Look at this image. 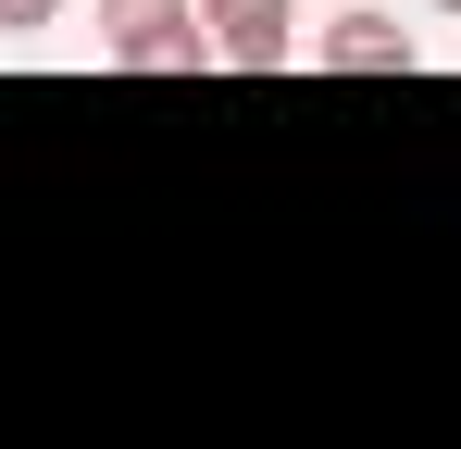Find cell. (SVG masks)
Segmentation results:
<instances>
[{"label":"cell","instance_id":"3957f363","mask_svg":"<svg viewBox=\"0 0 461 449\" xmlns=\"http://www.w3.org/2000/svg\"><path fill=\"white\" fill-rule=\"evenodd\" d=\"M200 13H212V50H225L237 75H275L300 50V0H200Z\"/></svg>","mask_w":461,"mask_h":449},{"label":"cell","instance_id":"277c9868","mask_svg":"<svg viewBox=\"0 0 461 449\" xmlns=\"http://www.w3.org/2000/svg\"><path fill=\"white\" fill-rule=\"evenodd\" d=\"M50 13H63V0H0V38H38Z\"/></svg>","mask_w":461,"mask_h":449},{"label":"cell","instance_id":"7a4b0ae2","mask_svg":"<svg viewBox=\"0 0 461 449\" xmlns=\"http://www.w3.org/2000/svg\"><path fill=\"white\" fill-rule=\"evenodd\" d=\"M312 63H324V75H411V63H424V38H411L399 13H375V0H349V13L312 38Z\"/></svg>","mask_w":461,"mask_h":449},{"label":"cell","instance_id":"6da1fadb","mask_svg":"<svg viewBox=\"0 0 461 449\" xmlns=\"http://www.w3.org/2000/svg\"><path fill=\"white\" fill-rule=\"evenodd\" d=\"M100 63L200 75V63H225V50H212V13H200V0H100Z\"/></svg>","mask_w":461,"mask_h":449},{"label":"cell","instance_id":"5b68a950","mask_svg":"<svg viewBox=\"0 0 461 449\" xmlns=\"http://www.w3.org/2000/svg\"><path fill=\"white\" fill-rule=\"evenodd\" d=\"M424 13H461V0H424Z\"/></svg>","mask_w":461,"mask_h":449}]
</instances>
